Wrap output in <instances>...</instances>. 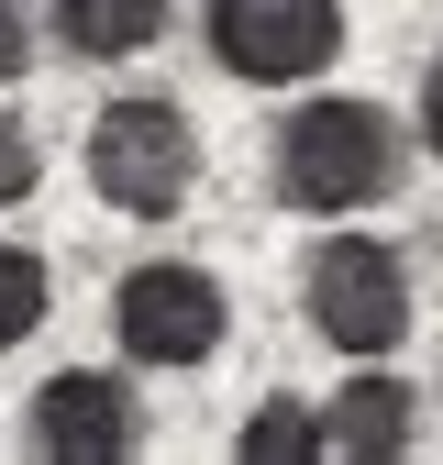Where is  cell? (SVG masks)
<instances>
[{"instance_id":"cell-13","label":"cell","mask_w":443,"mask_h":465,"mask_svg":"<svg viewBox=\"0 0 443 465\" xmlns=\"http://www.w3.org/2000/svg\"><path fill=\"white\" fill-rule=\"evenodd\" d=\"M421 144L443 155V55H432V78H421Z\"/></svg>"},{"instance_id":"cell-7","label":"cell","mask_w":443,"mask_h":465,"mask_svg":"<svg viewBox=\"0 0 443 465\" xmlns=\"http://www.w3.org/2000/svg\"><path fill=\"white\" fill-rule=\"evenodd\" d=\"M321 432H332V454L388 465V454H410V432H421V399L388 377V366H366V377H344V388L321 399Z\"/></svg>"},{"instance_id":"cell-11","label":"cell","mask_w":443,"mask_h":465,"mask_svg":"<svg viewBox=\"0 0 443 465\" xmlns=\"http://www.w3.org/2000/svg\"><path fill=\"white\" fill-rule=\"evenodd\" d=\"M34 178H44L34 123H23V111H0V211H23V200H34Z\"/></svg>"},{"instance_id":"cell-5","label":"cell","mask_w":443,"mask_h":465,"mask_svg":"<svg viewBox=\"0 0 443 465\" xmlns=\"http://www.w3.org/2000/svg\"><path fill=\"white\" fill-rule=\"evenodd\" d=\"M211 55L244 89H300L344 55V0H211Z\"/></svg>"},{"instance_id":"cell-1","label":"cell","mask_w":443,"mask_h":465,"mask_svg":"<svg viewBox=\"0 0 443 465\" xmlns=\"http://www.w3.org/2000/svg\"><path fill=\"white\" fill-rule=\"evenodd\" d=\"M399 178H410V144H399V123H388L377 100L321 89V100H300L289 123H277V200L289 211L344 222V211L399 200Z\"/></svg>"},{"instance_id":"cell-6","label":"cell","mask_w":443,"mask_h":465,"mask_svg":"<svg viewBox=\"0 0 443 465\" xmlns=\"http://www.w3.org/2000/svg\"><path fill=\"white\" fill-rule=\"evenodd\" d=\"M34 454H55V465H123V454H144L133 388L111 366H55L34 388Z\"/></svg>"},{"instance_id":"cell-3","label":"cell","mask_w":443,"mask_h":465,"mask_svg":"<svg viewBox=\"0 0 443 465\" xmlns=\"http://www.w3.org/2000/svg\"><path fill=\"white\" fill-rule=\"evenodd\" d=\"M89 189L123 211V222H166L189 189H200V123L178 100H100V123H89Z\"/></svg>"},{"instance_id":"cell-12","label":"cell","mask_w":443,"mask_h":465,"mask_svg":"<svg viewBox=\"0 0 443 465\" xmlns=\"http://www.w3.org/2000/svg\"><path fill=\"white\" fill-rule=\"evenodd\" d=\"M34 67V12H23V0H0V89H12Z\"/></svg>"},{"instance_id":"cell-10","label":"cell","mask_w":443,"mask_h":465,"mask_svg":"<svg viewBox=\"0 0 443 465\" xmlns=\"http://www.w3.org/2000/svg\"><path fill=\"white\" fill-rule=\"evenodd\" d=\"M44 300H55V277H44V255H23V244H0V355H12V343H34Z\"/></svg>"},{"instance_id":"cell-4","label":"cell","mask_w":443,"mask_h":465,"mask_svg":"<svg viewBox=\"0 0 443 465\" xmlns=\"http://www.w3.org/2000/svg\"><path fill=\"white\" fill-rule=\"evenodd\" d=\"M111 332H123V355H133V366L189 377V366L222 355L233 300H222V277H211V266H189V255H144V266H123V288H111Z\"/></svg>"},{"instance_id":"cell-9","label":"cell","mask_w":443,"mask_h":465,"mask_svg":"<svg viewBox=\"0 0 443 465\" xmlns=\"http://www.w3.org/2000/svg\"><path fill=\"white\" fill-rule=\"evenodd\" d=\"M233 454L244 465H310V454H332V432H321V411L300 388H277V399H255V411L233 421Z\"/></svg>"},{"instance_id":"cell-2","label":"cell","mask_w":443,"mask_h":465,"mask_svg":"<svg viewBox=\"0 0 443 465\" xmlns=\"http://www.w3.org/2000/svg\"><path fill=\"white\" fill-rule=\"evenodd\" d=\"M300 311L332 355H399L410 343V255L377 244V232H321L310 266H300Z\"/></svg>"},{"instance_id":"cell-8","label":"cell","mask_w":443,"mask_h":465,"mask_svg":"<svg viewBox=\"0 0 443 465\" xmlns=\"http://www.w3.org/2000/svg\"><path fill=\"white\" fill-rule=\"evenodd\" d=\"M55 34H67V55H144L166 34V0H55Z\"/></svg>"}]
</instances>
